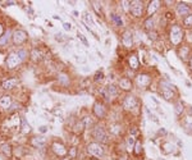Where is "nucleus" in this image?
<instances>
[{"instance_id": "1", "label": "nucleus", "mask_w": 192, "mask_h": 160, "mask_svg": "<svg viewBox=\"0 0 192 160\" xmlns=\"http://www.w3.org/2000/svg\"><path fill=\"white\" fill-rule=\"evenodd\" d=\"M183 35H184L183 30L178 24L172 26V28H170V31H169V39H170V41H172V44L175 45V46L181 44V41H182V39H183Z\"/></svg>"}, {"instance_id": "2", "label": "nucleus", "mask_w": 192, "mask_h": 160, "mask_svg": "<svg viewBox=\"0 0 192 160\" xmlns=\"http://www.w3.org/2000/svg\"><path fill=\"white\" fill-rule=\"evenodd\" d=\"M160 94L165 100H173L174 99V86L167 81H160Z\"/></svg>"}, {"instance_id": "3", "label": "nucleus", "mask_w": 192, "mask_h": 160, "mask_svg": "<svg viewBox=\"0 0 192 160\" xmlns=\"http://www.w3.org/2000/svg\"><path fill=\"white\" fill-rule=\"evenodd\" d=\"M92 136L95 140H98L100 142H108L109 141L108 133L104 130V127H101V126H95V128L92 130Z\"/></svg>"}, {"instance_id": "4", "label": "nucleus", "mask_w": 192, "mask_h": 160, "mask_svg": "<svg viewBox=\"0 0 192 160\" xmlns=\"http://www.w3.org/2000/svg\"><path fill=\"white\" fill-rule=\"evenodd\" d=\"M12 37H13V42L15 45H22L27 41V32L23 30H17Z\"/></svg>"}, {"instance_id": "5", "label": "nucleus", "mask_w": 192, "mask_h": 160, "mask_svg": "<svg viewBox=\"0 0 192 160\" xmlns=\"http://www.w3.org/2000/svg\"><path fill=\"white\" fill-rule=\"evenodd\" d=\"M87 151L91 154V155L98 156V158H100V156L104 155V149L101 147V145H100V143H98V142L90 143V145L87 146Z\"/></svg>"}, {"instance_id": "6", "label": "nucleus", "mask_w": 192, "mask_h": 160, "mask_svg": "<svg viewBox=\"0 0 192 160\" xmlns=\"http://www.w3.org/2000/svg\"><path fill=\"white\" fill-rule=\"evenodd\" d=\"M131 13L135 15V17H141L142 15V12H143V4L140 0H135V2H131Z\"/></svg>"}, {"instance_id": "7", "label": "nucleus", "mask_w": 192, "mask_h": 160, "mask_svg": "<svg viewBox=\"0 0 192 160\" xmlns=\"http://www.w3.org/2000/svg\"><path fill=\"white\" fill-rule=\"evenodd\" d=\"M137 104H138V101L136 99V96L128 95V96H126V99L123 101V108L126 110H133L135 108H137Z\"/></svg>"}, {"instance_id": "8", "label": "nucleus", "mask_w": 192, "mask_h": 160, "mask_svg": "<svg viewBox=\"0 0 192 160\" xmlns=\"http://www.w3.org/2000/svg\"><path fill=\"white\" fill-rule=\"evenodd\" d=\"M22 62L19 59V56L17 55V53H13V54H10L8 58H7V60H5V63H7V67L8 68H10V69H13V68H15V67H18V64Z\"/></svg>"}, {"instance_id": "9", "label": "nucleus", "mask_w": 192, "mask_h": 160, "mask_svg": "<svg viewBox=\"0 0 192 160\" xmlns=\"http://www.w3.org/2000/svg\"><path fill=\"white\" fill-rule=\"evenodd\" d=\"M136 82H137V85L140 87L145 88V87H147L149 85H150L151 77L149 76V74H138V76L136 77Z\"/></svg>"}, {"instance_id": "10", "label": "nucleus", "mask_w": 192, "mask_h": 160, "mask_svg": "<svg viewBox=\"0 0 192 160\" xmlns=\"http://www.w3.org/2000/svg\"><path fill=\"white\" fill-rule=\"evenodd\" d=\"M103 94L105 95L106 99L110 100V99H113V98H115V96L118 95V90H117V87L113 86V85H109V86L105 87V90L103 91Z\"/></svg>"}, {"instance_id": "11", "label": "nucleus", "mask_w": 192, "mask_h": 160, "mask_svg": "<svg viewBox=\"0 0 192 160\" xmlns=\"http://www.w3.org/2000/svg\"><path fill=\"white\" fill-rule=\"evenodd\" d=\"M94 113L95 115L98 117V118H105V115H106V110L104 108V105L103 104H100V103H96L94 105Z\"/></svg>"}, {"instance_id": "12", "label": "nucleus", "mask_w": 192, "mask_h": 160, "mask_svg": "<svg viewBox=\"0 0 192 160\" xmlns=\"http://www.w3.org/2000/svg\"><path fill=\"white\" fill-rule=\"evenodd\" d=\"M177 12L179 15H183V17H187L188 14H191V8L190 5L184 4V3H179L177 5Z\"/></svg>"}, {"instance_id": "13", "label": "nucleus", "mask_w": 192, "mask_h": 160, "mask_svg": "<svg viewBox=\"0 0 192 160\" xmlns=\"http://www.w3.org/2000/svg\"><path fill=\"white\" fill-rule=\"evenodd\" d=\"M122 42L126 47H131L133 44V39H132V32L131 31H126L123 36H122Z\"/></svg>"}, {"instance_id": "14", "label": "nucleus", "mask_w": 192, "mask_h": 160, "mask_svg": "<svg viewBox=\"0 0 192 160\" xmlns=\"http://www.w3.org/2000/svg\"><path fill=\"white\" fill-rule=\"evenodd\" d=\"M53 150H54V152L56 154V155H59V156H64L67 154V149L64 147L62 143H53Z\"/></svg>"}, {"instance_id": "15", "label": "nucleus", "mask_w": 192, "mask_h": 160, "mask_svg": "<svg viewBox=\"0 0 192 160\" xmlns=\"http://www.w3.org/2000/svg\"><path fill=\"white\" fill-rule=\"evenodd\" d=\"M159 7H160V2H159V0L150 2V3H149V5H147V14L149 15H152L159 9Z\"/></svg>"}, {"instance_id": "16", "label": "nucleus", "mask_w": 192, "mask_h": 160, "mask_svg": "<svg viewBox=\"0 0 192 160\" xmlns=\"http://www.w3.org/2000/svg\"><path fill=\"white\" fill-rule=\"evenodd\" d=\"M119 87L124 91H130L132 88V82L130 78H120L119 79Z\"/></svg>"}, {"instance_id": "17", "label": "nucleus", "mask_w": 192, "mask_h": 160, "mask_svg": "<svg viewBox=\"0 0 192 160\" xmlns=\"http://www.w3.org/2000/svg\"><path fill=\"white\" fill-rule=\"evenodd\" d=\"M18 83V79L17 78H12V79H7V81H4L3 82V88L4 90H10V88H13L15 87V85Z\"/></svg>"}, {"instance_id": "18", "label": "nucleus", "mask_w": 192, "mask_h": 160, "mask_svg": "<svg viewBox=\"0 0 192 160\" xmlns=\"http://www.w3.org/2000/svg\"><path fill=\"white\" fill-rule=\"evenodd\" d=\"M12 105V98L10 96H3V98H0V106L4 109H8L9 106Z\"/></svg>"}, {"instance_id": "19", "label": "nucleus", "mask_w": 192, "mask_h": 160, "mask_svg": "<svg viewBox=\"0 0 192 160\" xmlns=\"http://www.w3.org/2000/svg\"><path fill=\"white\" fill-rule=\"evenodd\" d=\"M128 62H130V66L132 69H138V67H140V62H138V58L136 54H132Z\"/></svg>"}, {"instance_id": "20", "label": "nucleus", "mask_w": 192, "mask_h": 160, "mask_svg": "<svg viewBox=\"0 0 192 160\" xmlns=\"http://www.w3.org/2000/svg\"><path fill=\"white\" fill-rule=\"evenodd\" d=\"M10 40V32L8 31L7 34H4L2 37H0V46L4 47V46H7L8 45V42Z\"/></svg>"}, {"instance_id": "21", "label": "nucleus", "mask_w": 192, "mask_h": 160, "mask_svg": "<svg viewBox=\"0 0 192 160\" xmlns=\"http://www.w3.org/2000/svg\"><path fill=\"white\" fill-rule=\"evenodd\" d=\"M31 56H32V59H34L35 62H39V60L42 59V53L39 49H34L31 51Z\"/></svg>"}, {"instance_id": "22", "label": "nucleus", "mask_w": 192, "mask_h": 160, "mask_svg": "<svg viewBox=\"0 0 192 160\" xmlns=\"http://www.w3.org/2000/svg\"><path fill=\"white\" fill-rule=\"evenodd\" d=\"M162 149H163L164 152L170 154V152L174 151V145H173V143H170V142H165V143H163V145H162Z\"/></svg>"}, {"instance_id": "23", "label": "nucleus", "mask_w": 192, "mask_h": 160, "mask_svg": "<svg viewBox=\"0 0 192 160\" xmlns=\"http://www.w3.org/2000/svg\"><path fill=\"white\" fill-rule=\"evenodd\" d=\"M136 145V141H135V137L133 136H130L127 138V150L128 151H132V149H133V146Z\"/></svg>"}, {"instance_id": "24", "label": "nucleus", "mask_w": 192, "mask_h": 160, "mask_svg": "<svg viewBox=\"0 0 192 160\" xmlns=\"http://www.w3.org/2000/svg\"><path fill=\"white\" fill-rule=\"evenodd\" d=\"M178 54H179V56L182 58V59H186V56L190 54V49H188L187 46H182V47L179 49V53H178Z\"/></svg>"}, {"instance_id": "25", "label": "nucleus", "mask_w": 192, "mask_h": 160, "mask_svg": "<svg viewBox=\"0 0 192 160\" xmlns=\"http://www.w3.org/2000/svg\"><path fill=\"white\" fill-rule=\"evenodd\" d=\"M32 143H34L35 146H44L45 138L44 137H35L34 140H32Z\"/></svg>"}, {"instance_id": "26", "label": "nucleus", "mask_w": 192, "mask_h": 160, "mask_svg": "<svg viewBox=\"0 0 192 160\" xmlns=\"http://www.w3.org/2000/svg\"><path fill=\"white\" fill-rule=\"evenodd\" d=\"M111 21L114 22L115 26H118V27H120L122 24H123V22H122V19L119 15H117V14H111Z\"/></svg>"}, {"instance_id": "27", "label": "nucleus", "mask_w": 192, "mask_h": 160, "mask_svg": "<svg viewBox=\"0 0 192 160\" xmlns=\"http://www.w3.org/2000/svg\"><path fill=\"white\" fill-rule=\"evenodd\" d=\"M175 114L177 115H181L182 114V111H183V104L181 103V101H177V103H175Z\"/></svg>"}, {"instance_id": "28", "label": "nucleus", "mask_w": 192, "mask_h": 160, "mask_svg": "<svg viewBox=\"0 0 192 160\" xmlns=\"http://www.w3.org/2000/svg\"><path fill=\"white\" fill-rule=\"evenodd\" d=\"M2 151H3L7 156L12 155V147H10L9 145H3V146H2Z\"/></svg>"}, {"instance_id": "29", "label": "nucleus", "mask_w": 192, "mask_h": 160, "mask_svg": "<svg viewBox=\"0 0 192 160\" xmlns=\"http://www.w3.org/2000/svg\"><path fill=\"white\" fill-rule=\"evenodd\" d=\"M183 24L186 26V27H191V26H192V13L188 14L187 17H184V19H183Z\"/></svg>"}, {"instance_id": "30", "label": "nucleus", "mask_w": 192, "mask_h": 160, "mask_svg": "<svg viewBox=\"0 0 192 160\" xmlns=\"http://www.w3.org/2000/svg\"><path fill=\"white\" fill-rule=\"evenodd\" d=\"M59 81L64 85H68L69 83V77L67 76V74H64V73H60L59 74Z\"/></svg>"}, {"instance_id": "31", "label": "nucleus", "mask_w": 192, "mask_h": 160, "mask_svg": "<svg viewBox=\"0 0 192 160\" xmlns=\"http://www.w3.org/2000/svg\"><path fill=\"white\" fill-rule=\"evenodd\" d=\"M152 26H154V21H152V18L150 17V18H147L146 19V22H145V27L147 28V30H152Z\"/></svg>"}, {"instance_id": "32", "label": "nucleus", "mask_w": 192, "mask_h": 160, "mask_svg": "<svg viewBox=\"0 0 192 160\" xmlns=\"http://www.w3.org/2000/svg\"><path fill=\"white\" fill-rule=\"evenodd\" d=\"M135 149H136V150H135V154H136V155H140V154H141V151H142V145H141V142H136V145H135Z\"/></svg>"}, {"instance_id": "33", "label": "nucleus", "mask_w": 192, "mask_h": 160, "mask_svg": "<svg viewBox=\"0 0 192 160\" xmlns=\"http://www.w3.org/2000/svg\"><path fill=\"white\" fill-rule=\"evenodd\" d=\"M17 55L19 56V59H21V60H24V58L27 56V51L21 49V50H18V51H17Z\"/></svg>"}, {"instance_id": "34", "label": "nucleus", "mask_w": 192, "mask_h": 160, "mask_svg": "<svg viewBox=\"0 0 192 160\" xmlns=\"http://www.w3.org/2000/svg\"><path fill=\"white\" fill-rule=\"evenodd\" d=\"M110 131L113 132V133H115V135H118V133H119V131H120V126H118V124H114V126H113V128H111Z\"/></svg>"}, {"instance_id": "35", "label": "nucleus", "mask_w": 192, "mask_h": 160, "mask_svg": "<svg viewBox=\"0 0 192 160\" xmlns=\"http://www.w3.org/2000/svg\"><path fill=\"white\" fill-rule=\"evenodd\" d=\"M103 77H104V74H103V72H98L95 74V81L98 82V81H101L103 79Z\"/></svg>"}, {"instance_id": "36", "label": "nucleus", "mask_w": 192, "mask_h": 160, "mask_svg": "<svg viewBox=\"0 0 192 160\" xmlns=\"http://www.w3.org/2000/svg\"><path fill=\"white\" fill-rule=\"evenodd\" d=\"M149 37H150L151 40H156L158 39V34H156V32H154V31H150V32H149Z\"/></svg>"}, {"instance_id": "37", "label": "nucleus", "mask_w": 192, "mask_h": 160, "mask_svg": "<svg viewBox=\"0 0 192 160\" xmlns=\"http://www.w3.org/2000/svg\"><path fill=\"white\" fill-rule=\"evenodd\" d=\"M22 124H23V132H30V126L26 124V119L22 118Z\"/></svg>"}, {"instance_id": "38", "label": "nucleus", "mask_w": 192, "mask_h": 160, "mask_svg": "<svg viewBox=\"0 0 192 160\" xmlns=\"http://www.w3.org/2000/svg\"><path fill=\"white\" fill-rule=\"evenodd\" d=\"M78 39H79V40H81V41L83 42V44H85V45H88V42H87V40H86V39H85V36H83L82 34H78Z\"/></svg>"}, {"instance_id": "39", "label": "nucleus", "mask_w": 192, "mask_h": 160, "mask_svg": "<svg viewBox=\"0 0 192 160\" xmlns=\"http://www.w3.org/2000/svg\"><path fill=\"white\" fill-rule=\"evenodd\" d=\"M69 155H71V158H76V147H72L71 151H69Z\"/></svg>"}, {"instance_id": "40", "label": "nucleus", "mask_w": 192, "mask_h": 160, "mask_svg": "<svg viewBox=\"0 0 192 160\" xmlns=\"http://www.w3.org/2000/svg\"><path fill=\"white\" fill-rule=\"evenodd\" d=\"M17 109H19V105H18V104H13L12 106H10L9 111H14V110H17Z\"/></svg>"}, {"instance_id": "41", "label": "nucleus", "mask_w": 192, "mask_h": 160, "mask_svg": "<svg viewBox=\"0 0 192 160\" xmlns=\"http://www.w3.org/2000/svg\"><path fill=\"white\" fill-rule=\"evenodd\" d=\"M63 27H64V30H66V31H71L72 26H71V23H64V24H63Z\"/></svg>"}, {"instance_id": "42", "label": "nucleus", "mask_w": 192, "mask_h": 160, "mask_svg": "<svg viewBox=\"0 0 192 160\" xmlns=\"http://www.w3.org/2000/svg\"><path fill=\"white\" fill-rule=\"evenodd\" d=\"M94 4H95L94 7H95V9H96V12L100 13V12H101V7H99V3H94Z\"/></svg>"}, {"instance_id": "43", "label": "nucleus", "mask_w": 192, "mask_h": 160, "mask_svg": "<svg viewBox=\"0 0 192 160\" xmlns=\"http://www.w3.org/2000/svg\"><path fill=\"white\" fill-rule=\"evenodd\" d=\"M40 132L45 133V132H46V127H45V126H41V127H40Z\"/></svg>"}, {"instance_id": "44", "label": "nucleus", "mask_w": 192, "mask_h": 160, "mask_svg": "<svg viewBox=\"0 0 192 160\" xmlns=\"http://www.w3.org/2000/svg\"><path fill=\"white\" fill-rule=\"evenodd\" d=\"M4 35V28H3V26L0 24V37H2Z\"/></svg>"}, {"instance_id": "45", "label": "nucleus", "mask_w": 192, "mask_h": 160, "mask_svg": "<svg viewBox=\"0 0 192 160\" xmlns=\"http://www.w3.org/2000/svg\"><path fill=\"white\" fill-rule=\"evenodd\" d=\"M190 68H191V71H192V56H191V59H190Z\"/></svg>"}, {"instance_id": "46", "label": "nucleus", "mask_w": 192, "mask_h": 160, "mask_svg": "<svg viewBox=\"0 0 192 160\" xmlns=\"http://www.w3.org/2000/svg\"><path fill=\"white\" fill-rule=\"evenodd\" d=\"M0 160H4V159H3V156H2V155H0Z\"/></svg>"}, {"instance_id": "47", "label": "nucleus", "mask_w": 192, "mask_h": 160, "mask_svg": "<svg viewBox=\"0 0 192 160\" xmlns=\"http://www.w3.org/2000/svg\"><path fill=\"white\" fill-rule=\"evenodd\" d=\"M62 160H69V159H62Z\"/></svg>"}]
</instances>
